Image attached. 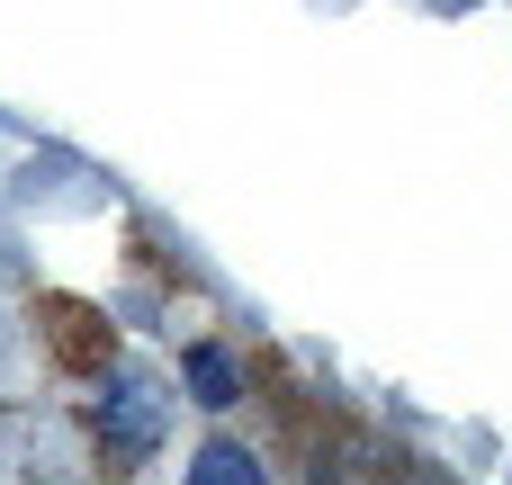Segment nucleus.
<instances>
[{
  "label": "nucleus",
  "instance_id": "obj_1",
  "mask_svg": "<svg viewBox=\"0 0 512 485\" xmlns=\"http://www.w3.org/2000/svg\"><path fill=\"white\" fill-rule=\"evenodd\" d=\"M99 432H108V441H126V450L162 441V396H153L144 378H117V387H108V405H99Z\"/></svg>",
  "mask_w": 512,
  "mask_h": 485
},
{
  "label": "nucleus",
  "instance_id": "obj_2",
  "mask_svg": "<svg viewBox=\"0 0 512 485\" xmlns=\"http://www.w3.org/2000/svg\"><path fill=\"white\" fill-rule=\"evenodd\" d=\"M180 369H189V396H198V405H234V396H243V378H234V351H225V342H198Z\"/></svg>",
  "mask_w": 512,
  "mask_h": 485
},
{
  "label": "nucleus",
  "instance_id": "obj_3",
  "mask_svg": "<svg viewBox=\"0 0 512 485\" xmlns=\"http://www.w3.org/2000/svg\"><path fill=\"white\" fill-rule=\"evenodd\" d=\"M189 485H270V477H261V459H252V450L207 441V450H198V468H189Z\"/></svg>",
  "mask_w": 512,
  "mask_h": 485
}]
</instances>
